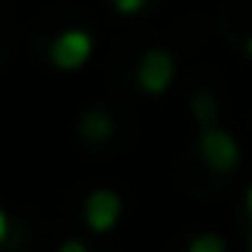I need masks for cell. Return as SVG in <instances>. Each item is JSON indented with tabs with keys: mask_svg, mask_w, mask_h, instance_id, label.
<instances>
[{
	"mask_svg": "<svg viewBox=\"0 0 252 252\" xmlns=\"http://www.w3.org/2000/svg\"><path fill=\"white\" fill-rule=\"evenodd\" d=\"M249 56H252V38H249Z\"/></svg>",
	"mask_w": 252,
	"mask_h": 252,
	"instance_id": "7c38bea8",
	"label": "cell"
},
{
	"mask_svg": "<svg viewBox=\"0 0 252 252\" xmlns=\"http://www.w3.org/2000/svg\"><path fill=\"white\" fill-rule=\"evenodd\" d=\"M187 252H224V242L218 235H197Z\"/></svg>",
	"mask_w": 252,
	"mask_h": 252,
	"instance_id": "52a82bcc",
	"label": "cell"
},
{
	"mask_svg": "<svg viewBox=\"0 0 252 252\" xmlns=\"http://www.w3.org/2000/svg\"><path fill=\"white\" fill-rule=\"evenodd\" d=\"M173 76H176V63H173V56L166 52V49H152V52H145L142 56V63H138V69H135V80H138V87L145 90V94H162L169 83H173Z\"/></svg>",
	"mask_w": 252,
	"mask_h": 252,
	"instance_id": "7a4b0ae2",
	"label": "cell"
},
{
	"mask_svg": "<svg viewBox=\"0 0 252 252\" xmlns=\"http://www.w3.org/2000/svg\"><path fill=\"white\" fill-rule=\"evenodd\" d=\"M200 156L214 173H231L238 166V142L235 135H228L224 128H204L200 135Z\"/></svg>",
	"mask_w": 252,
	"mask_h": 252,
	"instance_id": "6da1fadb",
	"label": "cell"
},
{
	"mask_svg": "<svg viewBox=\"0 0 252 252\" xmlns=\"http://www.w3.org/2000/svg\"><path fill=\"white\" fill-rule=\"evenodd\" d=\"M111 4H114L118 14H138L145 7V0H111Z\"/></svg>",
	"mask_w": 252,
	"mask_h": 252,
	"instance_id": "ba28073f",
	"label": "cell"
},
{
	"mask_svg": "<svg viewBox=\"0 0 252 252\" xmlns=\"http://www.w3.org/2000/svg\"><path fill=\"white\" fill-rule=\"evenodd\" d=\"M193 118H197L200 125H211V121L218 118V104H214V94H207V90L193 94Z\"/></svg>",
	"mask_w": 252,
	"mask_h": 252,
	"instance_id": "8992f818",
	"label": "cell"
},
{
	"mask_svg": "<svg viewBox=\"0 0 252 252\" xmlns=\"http://www.w3.org/2000/svg\"><path fill=\"white\" fill-rule=\"evenodd\" d=\"M111 118L104 114V111H87L83 118H80V131H83V138H90V142H100V138H107L111 135Z\"/></svg>",
	"mask_w": 252,
	"mask_h": 252,
	"instance_id": "5b68a950",
	"label": "cell"
},
{
	"mask_svg": "<svg viewBox=\"0 0 252 252\" xmlns=\"http://www.w3.org/2000/svg\"><path fill=\"white\" fill-rule=\"evenodd\" d=\"M59 252H87V249H83V242H76V238H73V242L59 245Z\"/></svg>",
	"mask_w": 252,
	"mask_h": 252,
	"instance_id": "30bf717a",
	"label": "cell"
},
{
	"mask_svg": "<svg viewBox=\"0 0 252 252\" xmlns=\"http://www.w3.org/2000/svg\"><path fill=\"white\" fill-rule=\"evenodd\" d=\"M118 218H121V197L114 190H94L87 197V224L94 231H100V235L111 231L118 224Z\"/></svg>",
	"mask_w": 252,
	"mask_h": 252,
	"instance_id": "277c9868",
	"label": "cell"
},
{
	"mask_svg": "<svg viewBox=\"0 0 252 252\" xmlns=\"http://www.w3.org/2000/svg\"><path fill=\"white\" fill-rule=\"evenodd\" d=\"M7 238V218H4V211H0V242Z\"/></svg>",
	"mask_w": 252,
	"mask_h": 252,
	"instance_id": "8fae6325",
	"label": "cell"
},
{
	"mask_svg": "<svg viewBox=\"0 0 252 252\" xmlns=\"http://www.w3.org/2000/svg\"><path fill=\"white\" fill-rule=\"evenodd\" d=\"M90 52H94V38L87 32H80V28H73V32H63L52 42L49 59H52L56 69H80L90 59Z\"/></svg>",
	"mask_w": 252,
	"mask_h": 252,
	"instance_id": "3957f363",
	"label": "cell"
},
{
	"mask_svg": "<svg viewBox=\"0 0 252 252\" xmlns=\"http://www.w3.org/2000/svg\"><path fill=\"white\" fill-rule=\"evenodd\" d=\"M245 207H249V249H245V252H252V187H249V193H245Z\"/></svg>",
	"mask_w": 252,
	"mask_h": 252,
	"instance_id": "9c48e42d",
	"label": "cell"
}]
</instances>
